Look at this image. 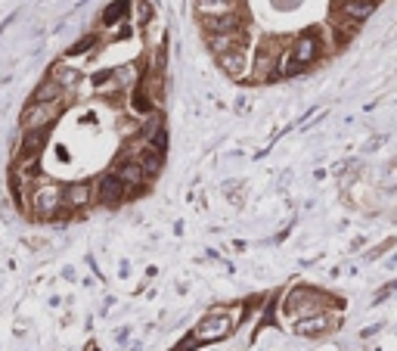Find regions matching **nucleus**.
I'll return each mask as SVG.
<instances>
[{
	"label": "nucleus",
	"mask_w": 397,
	"mask_h": 351,
	"mask_svg": "<svg viewBox=\"0 0 397 351\" xmlns=\"http://www.w3.org/2000/svg\"><path fill=\"white\" fill-rule=\"evenodd\" d=\"M332 305H339L335 298H329L326 293H320V289H311V286H295L286 298V314L292 320H304V317H313V314H326Z\"/></svg>",
	"instance_id": "nucleus-1"
},
{
	"label": "nucleus",
	"mask_w": 397,
	"mask_h": 351,
	"mask_svg": "<svg viewBox=\"0 0 397 351\" xmlns=\"http://www.w3.org/2000/svg\"><path fill=\"white\" fill-rule=\"evenodd\" d=\"M236 330V311H211L202 317V324L193 330L190 339L196 345H208V342H221Z\"/></svg>",
	"instance_id": "nucleus-2"
},
{
	"label": "nucleus",
	"mask_w": 397,
	"mask_h": 351,
	"mask_svg": "<svg viewBox=\"0 0 397 351\" xmlns=\"http://www.w3.org/2000/svg\"><path fill=\"white\" fill-rule=\"evenodd\" d=\"M93 196H96V203H100V205H122L124 203V199H127V190H124V184L122 181H118V177L115 174H103L100 177V184H96V193H93Z\"/></svg>",
	"instance_id": "nucleus-3"
},
{
	"label": "nucleus",
	"mask_w": 397,
	"mask_h": 351,
	"mask_svg": "<svg viewBox=\"0 0 397 351\" xmlns=\"http://www.w3.org/2000/svg\"><path fill=\"white\" fill-rule=\"evenodd\" d=\"M202 28L208 34H239L245 32V13H227V16L202 19Z\"/></svg>",
	"instance_id": "nucleus-4"
},
{
	"label": "nucleus",
	"mask_w": 397,
	"mask_h": 351,
	"mask_svg": "<svg viewBox=\"0 0 397 351\" xmlns=\"http://www.w3.org/2000/svg\"><path fill=\"white\" fill-rule=\"evenodd\" d=\"M332 13H339V16H344V19H351V22L360 25L363 19H370L372 13H376V0H335Z\"/></svg>",
	"instance_id": "nucleus-5"
},
{
	"label": "nucleus",
	"mask_w": 397,
	"mask_h": 351,
	"mask_svg": "<svg viewBox=\"0 0 397 351\" xmlns=\"http://www.w3.org/2000/svg\"><path fill=\"white\" fill-rule=\"evenodd\" d=\"M320 53H323V47H320L317 34H301V37H298V44H295V53H292V59H295L301 69H307L311 63H317Z\"/></svg>",
	"instance_id": "nucleus-6"
},
{
	"label": "nucleus",
	"mask_w": 397,
	"mask_h": 351,
	"mask_svg": "<svg viewBox=\"0 0 397 351\" xmlns=\"http://www.w3.org/2000/svg\"><path fill=\"white\" fill-rule=\"evenodd\" d=\"M335 317L329 314H313V317H304V320H295V333L298 336H326L335 330Z\"/></svg>",
	"instance_id": "nucleus-7"
},
{
	"label": "nucleus",
	"mask_w": 397,
	"mask_h": 351,
	"mask_svg": "<svg viewBox=\"0 0 397 351\" xmlns=\"http://www.w3.org/2000/svg\"><path fill=\"white\" fill-rule=\"evenodd\" d=\"M202 19L227 16V13H242V0H196Z\"/></svg>",
	"instance_id": "nucleus-8"
},
{
	"label": "nucleus",
	"mask_w": 397,
	"mask_h": 351,
	"mask_svg": "<svg viewBox=\"0 0 397 351\" xmlns=\"http://www.w3.org/2000/svg\"><path fill=\"white\" fill-rule=\"evenodd\" d=\"M217 63H221V69L230 75V78H242L245 72H249V56H245V50H230V53L217 56Z\"/></svg>",
	"instance_id": "nucleus-9"
},
{
	"label": "nucleus",
	"mask_w": 397,
	"mask_h": 351,
	"mask_svg": "<svg viewBox=\"0 0 397 351\" xmlns=\"http://www.w3.org/2000/svg\"><path fill=\"white\" fill-rule=\"evenodd\" d=\"M242 41H245L242 32L239 34H208V47L214 50V56H223V53H230V50H242Z\"/></svg>",
	"instance_id": "nucleus-10"
},
{
	"label": "nucleus",
	"mask_w": 397,
	"mask_h": 351,
	"mask_svg": "<svg viewBox=\"0 0 397 351\" xmlns=\"http://www.w3.org/2000/svg\"><path fill=\"white\" fill-rule=\"evenodd\" d=\"M91 351H96V345H91Z\"/></svg>",
	"instance_id": "nucleus-11"
}]
</instances>
